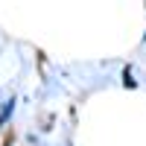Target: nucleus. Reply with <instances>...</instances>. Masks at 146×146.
<instances>
[{
    "label": "nucleus",
    "mask_w": 146,
    "mask_h": 146,
    "mask_svg": "<svg viewBox=\"0 0 146 146\" xmlns=\"http://www.w3.org/2000/svg\"><path fill=\"white\" fill-rule=\"evenodd\" d=\"M12 108H15V102H9V105H6V108H3V114H0V123H6V117H9V114H12Z\"/></svg>",
    "instance_id": "f257e3e1"
}]
</instances>
